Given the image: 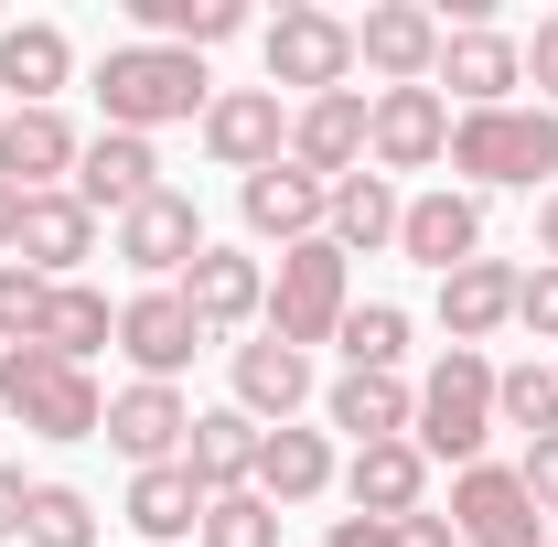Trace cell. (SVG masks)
<instances>
[{"label":"cell","instance_id":"1","mask_svg":"<svg viewBox=\"0 0 558 547\" xmlns=\"http://www.w3.org/2000/svg\"><path fill=\"white\" fill-rule=\"evenodd\" d=\"M86 86H97L108 130H130V139H150V130H172V119H205V108H215L205 54H183V44H108Z\"/></svg>","mask_w":558,"mask_h":547},{"label":"cell","instance_id":"2","mask_svg":"<svg viewBox=\"0 0 558 547\" xmlns=\"http://www.w3.org/2000/svg\"><path fill=\"white\" fill-rule=\"evenodd\" d=\"M451 172H462V194H537L558 172V108L515 97V108L451 119Z\"/></svg>","mask_w":558,"mask_h":547},{"label":"cell","instance_id":"3","mask_svg":"<svg viewBox=\"0 0 558 547\" xmlns=\"http://www.w3.org/2000/svg\"><path fill=\"white\" fill-rule=\"evenodd\" d=\"M429 462H451V473H473L494 462V354L473 343H451L429 376H418V429H409Z\"/></svg>","mask_w":558,"mask_h":547},{"label":"cell","instance_id":"4","mask_svg":"<svg viewBox=\"0 0 558 547\" xmlns=\"http://www.w3.org/2000/svg\"><path fill=\"white\" fill-rule=\"evenodd\" d=\"M354 312V258L333 247V236H301V247H279L269 269V323L258 333H279L290 354H312V343H333Z\"/></svg>","mask_w":558,"mask_h":547},{"label":"cell","instance_id":"5","mask_svg":"<svg viewBox=\"0 0 558 547\" xmlns=\"http://www.w3.org/2000/svg\"><path fill=\"white\" fill-rule=\"evenodd\" d=\"M0 418H11V429H33V440H97L108 398H97V376H86V365L44 354V343H11V354H0Z\"/></svg>","mask_w":558,"mask_h":547},{"label":"cell","instance_id":"6","mask_svg":"<svg viewBox=\"0 0 558 547\" xmlns=\"http://www.w3.org/2000/svg\"><path fill=\"white\" fill-rule=\"evenodd\" d=\"M258 65H269L279 97H333V86H354V22H344V11L290 0L269 33H258Z\"/></svg>","mask_w":558,"mask_h":547},{"label":"cell","instance_id":"7","mask_svg":"<svg viewBox=\"0 0 558 547\" xmlns=\"http://www.w3.org/2000/svg\"><path fill=\"white\" fill-rule=\"evenodd\" d=\"M205 247H215V236H205V205H194L183 183H161V194H140V205L119 215V226H108V258H119V269H140L150 290H172V279L194 269Z\"/></svg>","mask_w":558,"mask_h":547},{"label":"cell","instance_id":"8","mask_svg":"<svg viewBox=\"0 0 558 547\" xmlns=\"http://www.w3.org/2000/svg\"><path fill=\"white\" fill-rule=\"evenodd\" d=\"M451 161V97L440 86H376L365 108V172H440Z\"/></svg>","mask_w":558,"mask_h":547},{"label":"cell","instance_id":"9","mask_svg":"<svg viewBox=\"0 0 558 547\" xmlns=\"http://www.w3.org/2000/svg\"><path fill=\"white\" fill-rule=\"evenodd\" d=\"M205 130V161L215 172H269V161H290V97L279 86H215V108L194 119Z\"/></svg>","mask_w":558,"mask_h":547},{"label":"cell","instance_id":"10","mask_svg":"<svg viewBox=\"0 0 558 547\" xmlns=\"http://www.w3.org/2000/svg\"><path fill=\"white\" fill-rule=\"evenodd\" d=\"M451 537L462 547H548L558 526L515 483V462H473V473H451Z\"/></svg>","mask_w":558,"mask_h":547},{"label":"cell","instance_id":"11","mask_svg":"<svg viewBox=\"0 0 558 547\" xmlns=\"http://www.w3.org/2000/svg\"><path fill=\"white\" fill-rule=\"evenodd\" d=\"M440 97H451V119H473V108H515V86H526V44L515 33H494V22H451L440 33V75H429Z\"/></svg>","mask_w":558,"mask_h":547},{"label":"cell","instance_id":"12","mask_svg":"<svg viewBox=\"0 0 558 547\" xmlns=\"http://www.w3.org/2000/svg\"><path fill=\"white\" fill-rule=\"evenodd\" d=\"M440 11H418V0H376L365 22H354V65L376 75V86H429L440 75Z\"/></svg>","mask_w":558,"mask_h":547},{"label":"cell","instance_id":"13","mask_svg":"<svg viewBox=\"0 0 558 547\" xmlns=\"http://www.w3.org/2000/svg\"><path fill=\"white\" fill-rule=\"evenodd\" d=\"M172 290H183V312L205 333H258L269 323V258H247V247H205Z\"/></svg>","mask_w":558,"mask_h":547},{"label":"cell","instance_id":"14","mask_svg":"<svg viewBox=\"0 0 558 547\" xmlns=\"http://www.w3.org/2000/svg\"><path fill=\"white\" fill-rule=\"evenodd\" d=\"M97 440H108V451H130V473H150V462H183V440H194V398H183V387H150V376H130V387L108 398V418H97Z\"/></svg>","mask_w":558,"mask_h":547},{"label":"cell","instance_id":"15","mask_svg":"<svg viewBox=\"0 0 558 547\" xmlns=\"http://www.w3.org/2000/svg\"><path fill=\"white\" fill-rule=\"evenodd\" d=\"M398 258H418L429 279H451L462 258H484V194H462V183L409 194V215H398Z\"/></svg>","mask_w":558,"mask_h":547},{"label":"cell","instance_id":"16","mask_svg":"<svg viewBox=\"0 0 558 547\" xmlns=\"http://www.w3.org/2000/svg\"><path fill=\"white\" fill-rule=\"evenodd\" d=\"M205 343H215V333L183 312V290H130V301H119V354H130L150 387H172Z\"/></svg>","mask_w":558,"mask_h":547},{"label":"cell","instance_id":"17","mask_svg":"<svg viewBox=\"0 0 558 547\" xmlns=\"http://www.w3.org/2000/svg\"><path fill=\"white\" fill-rule=\"evenodd\" d=\"M236 215H247V236H258V247H301V236H323L333 183H323V172H301V161H269V172H247V183H236Z\"/></svg>","mask_w":558,"mask_h":547},{"label":"cell","instance_id":"18","mask_svg":"<svg viewBox=\"0 0 558 547\" xmlns=\"http://www.w3.org/2000/svg\"><path fill=\"white\" fill-rule=\"evenodd\" d=\"M75 150H86V130H75L65 108H0V183H22V194H65V183H75Z\"/></svg>","mask_w":558,"mask_h":547},{"label":"cell","instance_id":"19","mask_svg":"<svg viewBox=\"0 0 558 547\" xmlns=\"http://www.w3.org/2000/svg\"><path fill=\"white\" fill-rule=\"evenodd\" d=\"M65 194L97 215V226H119L140 194H161V150H150V139H130V130H97L86 150H75V183H65Z\"/></svg>","mask_w":558,"mask_h":547},{"label":"cell","instance_id":"20","mask_svg":"<svg viewBox=\"0 0 558 547\" xmlns=\"http://www.w3.org/2000/svg\"><path fill=\"white\" fill-rule=\"evenodd\" d=\"M365 108H376V86H333V97H301V108H290V161H301V172H323V183L365 172Z\"/></svg>","mask_w":558,"mask_h":547},{"label":"cell","instance_id":"21","mask_svg":"<svg viewBox=\"0 0 558 547\" xmlns=\"http://www.w3.org/2000/svg\"><path fill=\"white\" fill-rule=\"evenodd\" d=\"M333 483H344V462H333V440H323V429H301V418H290V429H258V473H247L258 505L290 515V505H323Z\"/></svg>","mask_w":558,"mask_h":547},{"label":"cell","instance_id":"22","mask_svg":"<svg viewBox=\"0 0 558 547\" xmlns=\"http://www.w3.org/2000/svg\"><path fill=\"white\" fill-rule=\"evenodd\" d=\"M226 376H236V409L258 418V429H290V418L312 409V354H290L279 333H247L226 354Z\"/></svg>","mask_w":558,"mask_h":547},{"label":"cell","instance_id":"23","mask_svg":"<svg viewBox=\"0 0 558 547\" xmlns=\"http://www.w3.org/2000/svg\"><path fill=\"white\" fill-rule=\"evenodd\" d=\"M515 290H526L515 258H462V269L440 279V301H429V312H440V333H451V343H473V354H484V343L515 323Z\"/></svg>","mask_w":558,"mask_h":547},{"label":"cell","instance_id":"24","mask_svg":"<svg viewBox=\"0 0 558 547\" xmlns=\"http://www.w3.org/2000/svg\"><path fill=\"white\" fill-rule=\"evenodd\" d=\"M97 236H108V226L75 205V194H33V205H22V247H11V258H22L33 279H86Z\"/></svg>","mask_w":558,"mask_h":547},{"label":"cell","instance_id":"25","mask_svg":"<svg viewBox=\"0 0 558 547\" xmlns=\"http://www.w3.org/2000/svg\"><path fill=\"white\" fill-rule=\"evenodd\" d=\"M65 86H75L65 22H0V97H11V108H54Z\"/></svg>","mask_w":558,"mask_h":547},{"label":"cell","instance_id":"26","mask_svg":"<svg viewBox=\"0 0 558 547\" xmlns=\"http://www.w3.org/2000/svg\"><path fill=\"white\" fill-rule=\"evenodd\" d=\"M344 494H354V515H387V526H398V515L429 505V451H418V440H365L344 462Z\"/></svg>","mask_w":558,"mask_h":547},{"label":"cell","instance_id":"27","mask_svg":"<svg viewBox=\"0 0 558 547\" xmlns=\"http://www.w3.org/2000/svg\"><path fill=\"white\" fill-rule=\"evenodd\" d=\"M323 429H344L354 451H365V440H409L418 429V387L409 376H333V387H323Z\"/></svg>","mask_w":558,"mask_h":547},{"label":"cell","instance_id":"28","mask_svg":"<svg viewBox=\"0 0 558 547\" xmlns=\"http://www.w3.org/2000/svg\"><path fill=\"white\" fill-rule=\"evenodd\" d=\"M183 473L205 483V505L215 494H247V473H258V418L236 409H194V440H183Z\"/></svg>","mask_w":558,"mask_h":547},{"label":"cell","instance_id":"29","mask_svg":"<svg viewBox=\"0 0 558 547\" xmlns=\"http://www.w3.org/2000/svg\"><path fill=\"white\" fill-rule=\"evenodd\" d=\"M140 526V547H194V526H205V483L183 473V462H150V473H130V505H119Z\"/></svg>","mask_w":558,"mask_h":547},{"label":"cell","instance_id":"30","mask_svg":"<svg viewBox=\"0 0 558 547\" xmlns=\"http://www.w3.org/2000/svg\"><path fill=\"white\" fill-rule=\"evenodd\" d=\"M398 215H409V194H398L387 172H344V183H333V215H323V236H333L344 258H376V247H398Z\"/></svg>","mask_w":558,"mask_h":547},{"label":"cell","instance_id":"31","mask_svg":"<svg viewBox=\"0 0 558 547\" xmlns=\"http://www.w3.org/2000/svg\"><path fill=\"white\" fill-rule=\"evenodd\" d=\"M247 33V0H130V44H183V54H215Z\"/></svg>","mask_w":558,"mask_h":547},{"label":"cell","instance_id":"32","mask_svg":"<svg viewBox=\"0 0 558 547\" xmlns=\"http://www.w3.org/2000/svg\"><path fill=\"white\" fill-rule=\"evenodd\" d=\"M44 354H65V365H86L97 343H119V312H108V290L97 279H54V301H44Z\"/></svg>","mask_w":558,"mask_h":547},{"label":"cell","instance_id":"33","mask_svg":"<svg viewBox=\"0 0 558 547\" xmlns=\"http://www.w3.org/2000/svg\"><path fill=\"white\" fill-rule=\"evenodd\" d=\"M333 354H344V376H398V365H409V312H398V301H354Z\"/></svg>","mask_w":558,"mask_h":547},{"label":"cell","instance_id":"34","mask_svg":"<svg viewBox=\"0 0 558 547\" xmlns=\"http://www.w3.org/2000/svg\"><path fill=\"white\" fill-rule=\"evenodd\" d=\"M494 429H526V440H548L558 429V365H494Z\"/></svg>","mask_w":558,"mask_h":547},{"label":"cell","instance_id":"35","mask_svg":"<svg viewBox=\"0 0 558 547\" xmlns=\"http://www.w3.org/2000/svg\"><path fill=\"white\" fill-rule=\"evenodd\" d=\"M22 547H97V505H86L75 483H33V505H22Z\"/></svg>","mask_w":558,"mask_h":547},{"label":"cell","instance_id":"36","mask_svg":"<svg viewBox=\"0 0 558 547\" xmlns=\"http://www.w3.org/2000/svg\"><path fill=\"white\" fill-rule=\"evenodd\" d=\"M194 547H279V505H258V494H215L205 526H194Z\"/></svg>","mask_w":558,"mask_h":547},{"label":"cell","instance_id":"37","mask_svg":"<svg viewBox=\"0 0 558 547\" xmlns=\"http://www.w3.org/2000/svg\"><path fill=\"white\" fill-rule=\"evenodd\" d=\"M44 301H54V279H33L22 258H0V354L44 333Z\"/></svg>","mask_w":558,"mask_h":547},{"label":"cell","instance_id":"38","mask_svg":"<svg viewBox=\"0 0 558 547\" xmlns=\"http://www.w3.org/2000/svg\"><path fill=\"white\" fill-rule=\"evenodd\" d=\"M515 323H526L537 343H558V269H548V258H537V269H526V290H515Z\"/></svg>","mask_w":558,"mask_h":547},{"label":"cell","instance_id":"39","mask_svg":"<svg viewBox=\"0 0 558 547\" xmlns=\"http://www.w3.org/2000/svg\"><path fill=\"white\" fill-rule=\"evenodd\" d=\"M515 483L537 494V515H558V429H548V440H526V462H515Z\"/></svg>","mask_w":558,"mask_h":547},{"label":"cell","instance_id":"40","mask_svg":"<svg viewBox=\"0 0 558 547\" xmlns=\"http://www.w3.org/2000/svg\"><path fill=\"white\" fill-rule=\"evenodd\" d=\"M526 86H537V108H558V11L526 33Z\"/></svg>","mask_w":558,"mask_h":547},{"label":"cell","instance_id":"41","mask_svg":"<svg viewBox=\"0 0 558 547\" xmlns=\"http://www.w3.org/2000/svg\"><path fill=\"white\" fill-rule=\"evenodd\" d=\"M323 547H398V526H387V515H333Z\"/></svg>","mask_w":558,"mask_h":547},{"label":"cell","instance_id":"42","mask_svg":"<svg viewBox=\"0 0 558 547\" xmlns=\"http://www.w3.org/2000/svg\"><path fill=\"white\" fill-rule=\"evenodd\" d=\"M398 547H462V537H451V515L418 505V515H398Z\"/></svg>","mask_w":558,"mask_h":547},{"label":"cell","instance_id":"43","mask_svg":"<svg viewBox=\"0 0 558 547\" xmlns=\"http://www.w3.org/2000/svg\"><path fill=\"white\" fill-rule=\"evenodd\" d=\"M22 505H33V483H22L11 462H0V537H22Z\"/></svg>","mask_w":558,"mask_h":547},{"label":"cell","instance_id":"44","mask_svg":"<svg viewBox=\"0 0 558 547\" xmlns=\"http://www.w3.org/2000/svg\"><path fill=\"white\" fill-rule=\"evenodd\" d=\"M22 205H33V194H22V183H0V258L22 247Z\"/></svg>","mask_w":558,"mask_h":547},{"label":"cell","instance_id":"45","mask_svg":"<svg viewBox=\"0 0 558 547\" xmlns=\"http://www.w3.org/2000/svg\"><path fill=\"white\" fill-rule=\"evenodd\" d=\"M537 258H548V269H558V183H548V194H537Z\"/></svg>","mask_w":558,"mask_h":547},{"label":"cell","instance_id":"46","mask_svg":"<svg viewBox=\"0 0 558 547\" xmlns=\"http://www.w3.org/2000/svg\"><path fill=\"white\" fill-rule=\"evenodd\" d=\"M0 429H11V418H0Z\"/></svg>","mask_w":558,"mask_h":547},{"label":"cell","instance_id":"47","mask_svg":"<svg viewBox=\"0 0 558 547\" xmlns=\"http://www.w3.org/2000/svg\"><path fill=\"white\" fill-rule=\"evenodd\" d=\"M548 365H558V354H548Z\"/></svg>","mask_w":558,"mask_h":547},{"label":"cell","instance_id":"48","mask_svg":"<svg viewBox=\"0 0 558 547\" xmlns=\"http://www.w3.org/2000/svg\"><path fill=\"white\" fill-rule=\"evenodd\" d=\"M548 547H558V537H548Z\"/></svg>","mask_w":558,"mask_h":547}]
</instances>
